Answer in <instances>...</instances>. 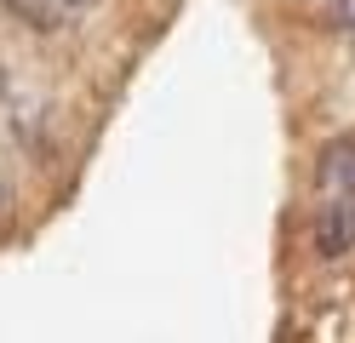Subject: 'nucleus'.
<instances>
[{
    "label": "nucleus",
    "mask_w": 355,
    "mask_h": 343,
    "mask_svg": "<svg viewBox=\"0 0 355 343\" xmlns=\"http://www.w3.org/2000/svg\"><path fill=\"white\" fill-rule=\"evenodd\" d=\"M63 6H69V12H86V6H98V0H63Z\"/></svg>",
    "instance_id": "obj_6"
},
{
    "label": "nucleus",
    "mask_w": 355,
    "mask_h": 343,
    "mask_svg": "<svg viewBox=\"0 0 355 343\" xmlns=\"http://www.w3.org/2000/svg\"><path fill=\"white\" fill-rule=\"evenodd\" d=\"M338 23H344V29L355 35V0H338Z\"/></svg>",
    "instance_id": "obj_5"
},
{
    "label": "nucleus",
    "mask_w": 355,
    "mask_h": 343,
    "mask_svg": "<svg viewBox=\"0 0 355 343\" xmlns=\"http://www.w3.org/2000/svg\"><path fill=\"white\" fill-rule=\"evenodd\" d=\"M6 91H12V80H6V69H0V103H6Z\"/></svg>",
    "instance_id": "obj_7"
},
{
    "label": "nucleus",
    "mask_w": 355,
    "mask_h": 343,
    "mask_svg": "<svg viewBox=\"0 0 355 343\" xmlns=\"http://www.w3.org/2000/svg\"><path fill=\"white\" fill-rule=\"evenodd\" d=\"M315 252H321V258H344V252H355V195H321Z\"/></svg>",
    "instance_id": "obj_1"
},
{
    "label": "nucleus",
    "mask_w": 355,
    "mask_h": 343,
    "mask_svg": "<svg viewBox=\"0 0 355 343\" xmlns=\"http://www.w3.org/2000/svg\"><path fill=\"white\" fill-rule=\"evenodd\" d=\"M315 189L321 195H355V132L332 137L315 160Z\"/></svg>",
    "instance_id": "obj_2"
},
{
    "label": "nucleus",
    "mask_w": 355,
    "mask_h": 343,
    "mask_svg": "<svg viewBox=\"0 0 355 343\" xmlns=\"http://www.w3.org/2000/svg\"><path fill=\"white\" fill-rule=\"evenodd\" d=\"M12 200H17V195H12V177L0 172V240L12 235Z\"/></svg>",
    "instance_id": "obj_4"
},
{
    "label": "nucleus",
    "mask_w": 355,
    "mask_h": 343,
    "mask_svg": "<svg viewBox=\"0 0 355 343\" xmlns=\"http://www.w3.org/2000/svg\"><path fill=\"white\" fill-rule=\"evenodd\" d=\"M0 6H6L17 23H29V29H63V23H69V6H63V0H0Z\"/></svg>",
    "instance_id": "obj_3"
}]
</instances>
